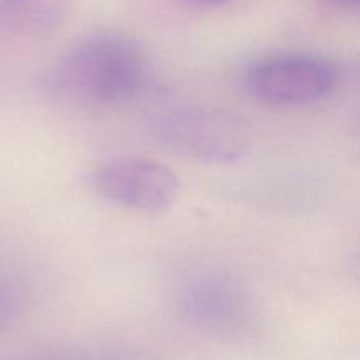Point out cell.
<instances>
[{
	"mask_svg": "<svg viewBox=\"0 0 360 360\" xmlns=\"http://www.w3.org/2000/svg\"><path fill=\"white\" fill-rule=\"evenodd\" d=\"M148 58L139 44L115 30L95 32L70 46L42 76L49 97L76 108L112 109L139 97Z\"/></svg>",
	"mask_w": 360,
	"mask_h": 360,
	"instance_id": "cell-1",
	"label": "cell"
},
{
	"mask_svg": "<svg viewBox=\"0 0 360 360\" xmlns=\"http://www.w3.org/2000/svg\"><path fill=\"white\" fill-rule=\"evenodd\" d=\"M155 134L169 150L214 165L239 162L253 143L250 123L241 115L218 108L172 109L157 120Z\"/></svg>",
	"mask_w": 360,
	"mask_h": 360,
	"instance_id": "cell-2",
	"label": "cell"
},
{
	"mask_svg": "<svg viewBox=\"0 0 360 360\" xmlns=\"http://www.w3.org/2000/svg\"><path fill=\"white\" fill-rule=\"evenodd\" d=\"M341 69L315 53H276L250 63L245 84L250 95L273 108H301L329 97L338 88Z\"/></svg>",
	"mask_w": 360,
	"mask_h": 360,
	"instance_id": "cell-3",
	"label": "cell"
},
{
	"mask_svg": "<svg viewBox=\"0 0 360 360\" xmlns=\"http://www.w3.org/2000/svg\"><path fill=\"white\" fill-rule=\"evenodd\" d=\"M88 186L112 206L155 213L174 202L179 179L153 158L120 157L95 167L88 176Z\"/></svg>",
	"mask_w": 360,
	"mask_h": 360,
	"instance_id": "cell-4",
	"label": "cell"
},
{
	"mask_svg": "<svg viewBox=\"0 0 360 360\" xmlns=\"http://www.w3.org/2000/svg\"><path fill=\"white\" fill-rule=\"evenodd\" d=\"M179 309L190 323L220 336H239L253 322L248 292L224 273H202L190 278L179 292Z\"/></svg>",
	"mask_w": 360,
	"mask_h": 360,
	"instance_id": "cell-5",
	"label": "cell"
},
{
	"mask_svg": "<svg viewBox=\"0 0 360 360\" xmlns=\"http://www.w3.org/2000/svg\"><path fill=\"white\" fill-rule=\"evenodd\" d=\"M53 0H0V34H39L58 20Z\"/></svg>",
	"mask_w": 360,
	"mask_h": 360,
	"instance_id": "cell-6",
	"label": "cell"
},
{
	"mask_svg": "<svg viewBox=\"0 0 360 360\" xmlns=\"http://www.w3.org/2000/svg\"><path fill=\"white\" fill-rule=\"evenodd\" d=\"M21 309V294L16 285L0 276V330L16 320Z\"/></svg>",
	"mask_w": 360,
	"mask_h": 360,
	"instance_id": "cell-7",
	"label": "cell"
},
{
	"mask_svg": "<svg viewBox=\"0 0 360 360\" xmlns=\"http://www.w3.org/2000/svg\"><path fill=\"white\" fill-rule=\"evenodd\" d=\"M330 6L343 11H352V13H360V0H323Z\"/></svg>",
	"mask_w": 360,
	"mask_h": 360,
	"instance_id": "cell-8",
	"label": "cell"
},
{
	"mask_svg": "<svg viewBox=\"0 0 360 360\" xmlns=\"http://www.w3.org/2000/svg\"><path fill=\"white\" fill-rule=\"evenodd\" d=\"M183 2L190 4V6H195V7H220V6H225L227 2H231V0H183Z\"/></svg>",
	"mask_w": 360,
	"mask_h": 360,
	"instance_id": "cell-9",
	"label": "cell"
},
{
	"mask_svg": "<svg viewBox=\"0 0 360 360\" xmlns=\"http://www.w3.org/2000/svg\"><path fill=\"white\" fill-rule=\"evenodd\" d=\"M357 269H359V273H360V257H359V260H357Z\"/></svg>",
	"mask_w": 360,
	"mask_h": 360,
	"instance_id": "cell-10",
	"label": "cell"
}]
</instances>
